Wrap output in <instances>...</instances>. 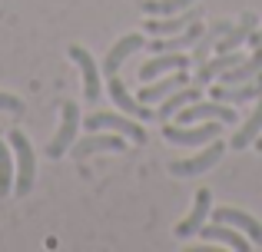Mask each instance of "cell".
<instances>
[{
  "mask_svg": "<svg viewBox=\"0 0 262 252\" xmlns=\"http://www.w3.org/2000/svg\"><path fill=\"white\" fill-rule=\"evenodd\" d=\"M7 146L13 149V166H17V176H13V193L27 196L33 189V179H37V153H33L30 140H27L20 129H10V133H7Z\"/></svg>",
  "mask_w": 262,
  "mask_h": 252,
  "instance_id": "1",
  "label": "cell"
},
{
  "mask_svg": "<svg viewBox=\"0 0 262 252\" xmlns=\"http://www.w3.org/2000/svg\"><path fill=\"white\" fill-rule=\"evenodd\" d=\"M226 123H219V120H206L203 126H169L163 123V136H166V143H173V146H206V143L219 140V133H223Z\"/></svg>",
  "mask_w": 262,
  "mask_h": 252,
  "instance_id": "2",
  "label": "cell"
},
{
  "mask_svg": "<svg viewBox=\"0 0 262 252\" xmlns=\"http://www.w3.org/2000/svg\"><path fill=\"white\" fill-rule=\"evenodd\" d=\"M77 129H80V106L77 103H60V129L50 143H47V156L50 159H60L67 149L77 143Z\"/></svg>",
  "mask_w": 262,
  "mask_h": 252,
  "instance_id": "3",
  "label": "cell"
},
{
  "mask_svg": "<svg viewBox=\"0 0 262 252\" xmlns=\"http://www.w3.org/2000/svg\"><path fill=\"white\" fill-rule=\"evenodd\" d=\"M179 123L189 126V123H206V120H219V123H236V106L223 103V100H212V103H203V100H192L189 106L176 113Z\"/></svg>",
  "mask_w": 262,
  "mask_h": 252,
  "instance_id": "4",
  "label": "cell"
},
{
  "mask_svg": "<svg viewBox=\"0 0 262 252\" xmlns=\"http://www.w3.org/2000/svg\"><path fill=\"white\" fill-rule=\"evenodd\" d=\"M90 133L93 129H113V133H120V136H126V140H133V143H146V129H143L140 123H136V117H120V113H93V117H86V123H83Z\"/></svg>",
  "mask_w": 262,
  "mask_h": 252,
  "instance_id": "5",
  "label": "cell"
},
{
  "mask_svg": "<svg viewBox=\"0 0 262 252\" xmlns=\"http://www.w3.org/2000/svg\"><path fill=\"white\" fill-rule=\"evenodd\" d=\"M223 153H226V146L219 140H212V143H206V149L203 153H196V156H189V159H179V163H169V173L179 176V179H189V176H199V173H206V169H212L219 159H223Z\"/></svg>",
  "mask_w": 262,
  "mask_h": 252,
  "instance_id": "6",
  "label": "cell"
},
{
  "mask_svg": "<svg viewBox=\"0 0 262 252\" xmlns=\"http://www.w3.org/2000/svg\"><path fill=\"white\" fill-rule=\"evenodd\" d=\"M123 149H126V140L120 133H100V129H93L90 136L73 143L70 153L77 159H86V156H96V153H123Z\"/></svg>",
  "mask_w": 262,
  "mask_h": 252,
  "instance_id": "7",
  "label": "cell"
},
{
  "mask_svg": "<svg viewBox=\"0 0 262 252\" xmlns=\"http://www.w3.org/2000/svg\"><path fill=\"white\" fill-rule=\"evenodd\" d=\"M192 20H203V7H199V4L186 7L183 13H169V17H156V20L149 17L146 24H143V30H146L149 37H173V33L186 30Z\"/></svg>",
  "mask_w": 262,
  "mask_h": 252,
  "instance_id": "8",
  "label": "cell"
},
{
  "mask_svg": "<svg viewBox=\"0 0 262 252\" xmlns=\"http://www.w3.org/2000/svg\"><path fill=\"white\" fill-rule=\"evenodd\" d=\"M67 53H70V60L80 66V73H83V97H86V103H96V100H100V93H103V86H100V66H96V60L90 57V50H86V47H80V43H73Z\"/></svg>",
  "mask_w": 262,
  "mask_h": 252,
  "instance_id": "9",
  "label": "cell"
},
{
  "mask_svg": "<svg viewBox=\"0 0 262 252\" xmlns=\"http://www.w3.org/2000/svg\"><path fill=\"white\" fill-rule=\"evenodd\" d=\"M212 222H226V226L239 229V233L249 236L252 246H262V222L256 216L243 213V209H232V206H223V209H212Z\"/></svg>",
  "mask_w": 262,
  "mask_h": 252,
  "instance_id": "10",
  "label": "cell"
},
{
  "mask_svg": "<svg viewBox=\"0 0 262 252\" xmlns=\"http://www.w3.org/2000/svg\"><path fill=\"white\" fill-rule=\"evenodd\" d=\"M189 63H192V57H186V53H179V50H169V53H153V57H149L146 63L140 66V80H143V83H149V80L163 77V73L186 70Z\"/></svg>",
  "mask_w": 262,
  "mask_h": 252,
  "instance_id": "11",
  "label": "cell"
},
{
  "mask_svg": "<svg viewBox=\"0 0 262 252\" xmlns=\"http://www.w3.org/2000/svg\"><path fill=\"white\" fill-rule=\"evenodd\" d=\"M212 216V193L209 189H199L196 193V202H192L189 216L176 226V239H186V236H199V229L206 226V219Z\"/></svg>",
  "mask_w": 262,
  "mask_h": 252,
  "instance_id": "12",
  "label": "cell"
},
{
  "mask_svg": "<svg viewBox=\"0 0 262 252\" xmlns=\"http://www.w3.org/2000/svg\"><path fill=\"white\" fill-rule=\"evenodd\" d=\"M199 236H203L206 242H219V246H229L232 252H249L252 242L246 233H239V229L226 226V222H206L203 229H199Z\"/></svg>",
  "mask_w": 262,
  "mask_h": 252,
  "instance_id": "13",
  "label": "cell"
},
{
  "mask_svg": "<svg viewBox=\"0 0 262 252\" xmlns=\"http://www.w3.org/2000/svg\"><path fill=\"white\" fill-rule=\"evenodd\" d=\"M186 83H189V77H186L183 70H176L173 77H156V80H149V83L140 90V97H136V100H140V103H146V106L149 103H163L169 93H176L179 86H186Z\"/></svg>",
  "mask_w": 262,
  "mask_h": 252,
  "instance_id": "14",
  "label": "cell"
},
{
  "mask_svg": "<svg viewBox=\"0 0 262 252\" xmlns=\"http://www.w3.org/2000/svg\"><path fill=\"white\" fill-rule=\"evenodd\" d=\"M143 47H146V37H143V33H126V37H120L113 47H110V53L103 57V73H106V77L116 73L123 66V60L133 57V53L143 50Z\"/></svg>",
  "mask_w": 262,
  "mask_h": 252,
  "instance_id": "15",
  "label": "cell"
},
{
  "mask_svg": "<svg viewBox=\"0 0 262 252\" xmlns=\"http://www.w3.org/2000/svg\"><path fill=\"white\" fill-rule=\"evenodd\" d=\"M106 80H110V83H106L110 100H113V103L120 106L123 113H129V117H136V120H153V117H156V113L149 110L146 103H140V100H133V97H129V93H126V86H123V80L116 77V73H110Z\"/></svg>",
  "mask_w": 262,
  "mask_h": 252,
  "instance_id": "16",
  "label": "cell"
},
{
  "mask_svg": "<svg viewBox=\"0 0 262 252\" xmlns=\"http://www.w3.org/2000/svg\"><path fill=\"white\" fill-rule=\"evenodd\" d=\"M262 97V73L249 83H223V86H212V100H223V103H249V100Z\"/></svg>",
  "mask_w": 262,
  "mask_h": 252,
  "instance_id": "17",
  "label": "cell"
},
{
  "mask_svg": "<svg viewBox=\"0 0 262 252\" xmlns=\"http://www.w3.org/2000/svg\"><path fill=\"white\" fill-rule=\"evenodd\" d=\"M192 100H203V86L199 83H186V86H179L176 93H169L166 100H163L160 106H156V120H160V123H169V120L176 117L179 110H183V106H189Z\"/></svg>",
  "mask_w": 262,
  "mask_h": 252,
  "instance_id": "18",
  "label": "cell"
},
{
  "mask_svg": "<svg viewBox=\"0 0 262 252\" xmlns=\"http://www.w3.org/2000/svg\"><path fill=\"white\" fill-rule=\"evenodd\" d=\"M243 60H246V53H243V50L216 53V57H209V60H206L203 66H196V77H192V80H196L199 86H206V83H209L212 77H223L226 70H232V66H236V63H243Z\"/></svg>",
  "mask_w": 262,
  "mask_h": 252,
  "instance_id": "19",
  "label": "cell"
},
{
  "mask_svg": "<svg viewBox=\"0 0 262 252\" xmlns=\"http://www.w3.org/2000/svg\"><path fill=\"white\" fill-rule=\"evenodd\" d=\"M229 27H232L229 20H216V24H209V30H203V33H199V40L192 43V63H196V66H203L206 60H209L212 53H216V43L226 37V30H229Z\"/></svg>",
  "mask_w": 262,
  "mask_h": 252,
  "instance_id": "20",
  "label": "cell"
},
{
  "mask_svg": "<svg viewBox=\"0 0 262 252\" xmlns=\"http://www.w3.org/2000/svg\"><path fill=\"white\" fill-rule=\"evenodd\" d=\"M256 30V17L252 13H246L239 24H232L229 30H226V37L216 43V53H229V50H239L243 43H249V33Z\"/></svg>",
  "mask_w": 262,
  "mask_h": 252,
  "instance_id": "21",
  "label": "cell"
},
{
  "mask_svg": "<svg viewBox=\"0 0 262 252\" xmlns=\"http://www.w3.org/2000/svg\"><path fill=\"white\" fill-rule=\"evenodd\" d=\"M259 133H262V97H259V106L252 110V117L246 120L236 133H232V143H229V146L232 149H246V146H252V143L259 140Z\"/></svg>",
  "mask_w": 262,
  "mask_h": 252,
  "instance_id": "22",
  "label": "cell"
},
{
  "mask_svg": "<svg viewBox=\"0 0 262 252\" xmlns=\"http://www.w3.org/2000/svg\"><path fill=\"white\" fill-rule=\"evenodd\" d=\"M196 0H143L140 10L149 17H169V13H183L186 7H192Z\"/></svg>",
  "mask_w": 262,
  "mask_h": 252,
  "instance_id": "23",
  "label": "cell"
},
{
  "mask_svg": "<svg viewBox=\"0 0 262 252\" xmlns=\"http://www.w3.org/2000/svg\"><path fill=\"white\" fill-rule=\"evenodd\" d=\"M13 149H7V143L0 140V199L7 193H13Z\"/></svg>",
  "mask_w": 262,
  "mask_h": 252,
  "instance_id": "24",
  "label": "cell"
},
{
  "mask_svg": "<svg viewBox=\"0 0 262 252\" xmlns=\"http://www.w3.org/2000/svg\"><path fill=\"white\" fill-rule=\"evenodd\" d=\"M0 110H7V113H24V103H20V97H13V93H0Z\"/></svg>",
  "mask_w": 262,
  "mask_h": 252,
  "instance_id": "25",
  "label": "cell"
},
{
  "mask_svg": "<svg viewBox=\"0 0 262 252\" xmlns=\"http://www.w3.org/2000/svg\"><path fill=\"white\" fill-rule=\"evenodd\" d=\"M249 43H252V47H262V27H259V30H252V33H249Z\"/></svg>",
  "mask_w": 262,
  "mask_h": 252,
  "instance_id": "26",
  "label": "cell"
},
{
  "mask_svg": "<svg viewBox=\"0 0 262 252\" xmlns=\"http://www.w3.org/2000/svg\"><path fill=\"white\" fill-rule=\"evenodd\" d=\"M256 149H259V153H262V133H259V140H256Z\"/></svg>",
  "mask_w": 262,
  "mask_h": 252,
  "instance_id": "27",
  "label": "cell"
}]
</instances>
